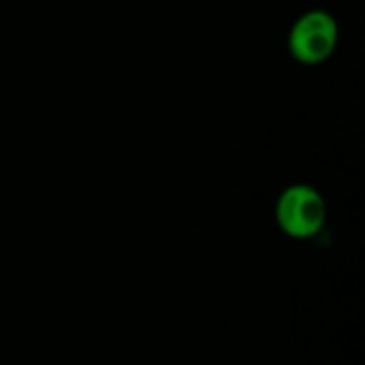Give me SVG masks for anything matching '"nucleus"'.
Wrapping results in <instances>:
<instances>
[{
    "instance_id": "1",
    "label": "nucleus",
    "mask_w": 365,
    "mask_h": 365,
    "mask_svg": "<svg viewBox=\"0 0 365 365\" xmlns=\"http://www.w3.org/2000/svg\"><path fill=\"white\" fill-rule=\"evenodd\" d=\"M276 222L284 235L293 240H310L319 235L327 222L325 199L308 184H293L278 197Z\"/></svg>"
},
{
    "instance_id": "2",
    "label": "nucleus",
    "mask_w": 365,
    "mask_h": 365,
    "mask_svg": "<svg viewBox=\"0 0 365 365\" xmlns=\"http://www.w3.org/2000/svg\"><path fill=\"white\" fill-rule=\"evenodd\" d=\"M338 34V21L331 13L308 11L289 32V51L302 64H321L336 51Z\"/></svg>"
}]
</instances>
